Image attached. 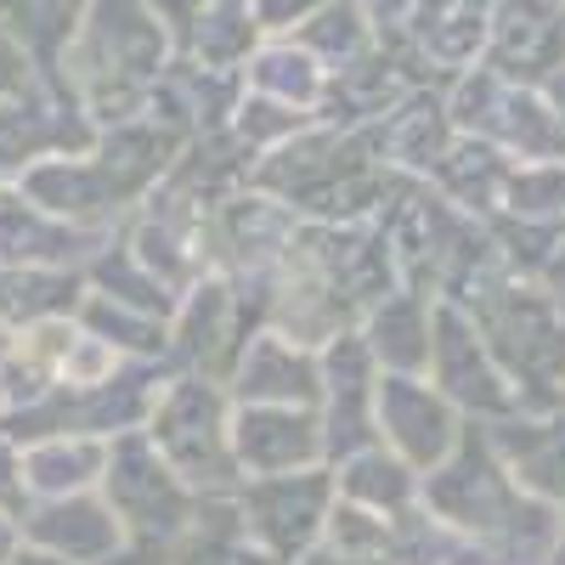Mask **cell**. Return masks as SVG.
Here are the masks:
<instances>
[{
  "label": "cell",
  "instance_id": "6da1fadb",
  "mask_svg": "<svg viewBox=\"0 0 565 565\" xmlns=\"http://www.w3.org/2000/svg\"><path fill=\"white\" fill-rule=\"evenodd\" d=\"M170 40L175 34L164 29V18L148 0H90L57 68L85 114L130 119L136 103L153 97Z\"/></svg>",
  "mask_w": 565,
  "mask_h": 565
},
{
  "label": "cell",
  "instance_id": "7a4b0ae2",
  "mask_svg": "<svg viewBox=\"0 0 565 565\" xmlns=\"http://www.w3.org/2000/svg\"><path fill=\"white\" fill-rule=\"evenodd\" d=\"M148 441L164 452V463L186 487H226L238 452H232V418L221 396L199 380H181L153 402V430Z\"/></svg>",
  "mask_w": 565,
  "mask_h": 565
},
{
  "label": "cell",
  "instance_id": "3957f363",
  "mask_svg": "<svg viewBox=\"0 0 565 565\" xmlns=\"http://www.w3.org/2000/svg\"><path fill=\"white\" fill-rule=\"evenodd\" d=\"M108 503L125 521V532L153 548V543H181L186 521H193V498H186V481L164 463L159 447H148L141 436H125L114 452H108Z\"/></svg>",
  "mask_w": 565,
  "mask_h": 565
},
{
  "label": "cell",
  "instance_id": "277c9868",
  "mask_svg": "<svg viewBox=\"0 0 565 565\" xmlns=\"http://www.w3.org/2000/svg\"><path fill=\"white\" fill-rule=\"evenodd\" d=\"M328 498H334V481H328V469L311 463V469H289V476H255L238 509L255 548L271 565H289L328 532V509H334Z\"/></svg>",
  "mask_w": 565,
  "mask_h": 565
},
{
  "label": "cell",
  "instance_id": "5b68a950",
  "mask_svg": "<svg viewBox=\"0 0 565 565\" xmlns=\"http://www.w3.org/2000/svg\"><path fill=\"white\" fill-rule=\"evenodd\" d=\"M232 452H238V469H249V476H289V469H311L328 452V441L306 407L249 402L232 418Z\"/></svg>",
  "mask_w": 565,
  "mask_h": 565
},
{
  "label": "cell",
  "instance_id": "8992f818",
  "mask_svg": "<svg viewBox=\"0 0 565 565\" xmlns=\"http://www.w3.org/2000/svg\"><path fill=\"white\" fill-rule=\"evenodd\" d=\"M29 85L18 97L0 103V170H29L40 159H63V153H85L97 148V130L79 114V103H23Z\"/></svg>",
  "mask_w": 565,
  "mask_h": 565
},
{
  "label": "cell",
  "instance_id": "52a82bcc",
  "mask_svg": "<svg viewBox=\"0 0 565 565\" xmlns=\"http://www.w3.org/2000/svg\"><path fill=\"white\" fill-rule=\"evenodd\" d=\"M23 537L45 554H57L68 565H103L119 554L125 543V521L114 514V503H97V498H52V503H40L29 509V521H23Z\"/></svg>",
  "mask_w": 565,
  "mask_h": 565
},
{
  "label": "cell",
  "instance_id": "ba28073f",
  "mask_svg": "<svg viewBox=\"0 0 565 565\" xmlns=\"http://www.w3.org/2000/svg\"><path fill=\"white\" fill-rule=\"evenodd\" d=\"M373 380V351L356 345L351 334H334V351H328L322 367V396H328V418H322V441L328 452H345L356 458L367 430H373V413H380V385Z\"/></svg>",
  "mask_w": 565,
  "mask_h": 565
},
{
  "label": "cell",
  "instance_id": "9c48e42d",
  "mask_svg": "<svg viewBox=\"0 0 565 565\" xmlns=\"http://www.w3.org/2000/svg\"><path fill=\"white\" fill-rule=\"evenodd\" d=\"M238 396L244 402H282V407H311L322 396V362L282 340V334H260L244 362H238Z\"/></svg>",
  "mask_w": 565,
  "mask_h": 565
},
{
  "label": "cell",
  "instance_id": "30bf717a",
  "mask_svg": "<svg viewBox=\"0 0 565 565\" xmlns=\"http://www.w3.org/2000/svg\"><path fill=\"white\" fill-rule=\"evenodd\" d=\"M90 0H0V23L18 34L34 68H57Z\"/></svg>",
  "mask_w": 565,
  "mask_h": 565
},
{
  "label": "cell",
  "instance_id": "8fae6325",
  "mask_svg": "<svg viewBox=\"0 0 565 565\" xmlns=\"http://www.w3.org/2000/svg\"><path fill=\"white\" fill-rule=\"evenodd\" d=\"M249 85L260 90V97H277V103L311 114L322 103V90H328V68L306 52L300 40H289V45H266V52L249 57Z\"/></svg>",
  "mask_w": 565,
  "mask_h": 565
},
{
  "label": "cell",
  "instance_id": "7c38bea8",
  "mask_svg": "<svg viewBox=\"0 0 565 565\" xmlns=\"http://www.w3.org/2000/svg\"><path fill=\"white\" fill-rule=\"evenodd\" d=\"M103 469H108V452L97 441H34L23 452V481L40 498L85 492L90 481H103Z\"/></svg>",
  "mask_w": 565,
  "mask_h": 565
},
{
  "label": "cell",
  "instance_id": "4fadbf2b",
  "mask_svg": "<svg viewBox=\"0 0 565 565\" xmlns=\"http://www.w3.org/2000/svg\"><path fill=\"white\" fill-rule=\"evenodd\" d=\"M340 492H345L351 503L373 509V514H385V503L396 509V503L407 498V469H402L396 458H385V447H380V452H356L351 469L340 476Z\"/></svg>",
  "mask_w": 565,
  "mask_h": 565
},
{
  "label": "cell",
  "instance_id": "5bb4252c",
  "mask_svg": "<svg viewBox=\"0 0 565 565\" xmlns=\"http://www.w3.org/2000/svg\"><path fill=\"white\" fill-rule=\"evenodd\" d=\"M317 7H328V0H249V12L260 23V34H282V29H300Z\"/></svg>",
  "mask_w": 565,
  "mask_h": 565
},
{
  "label": "cell",
  "instance_id": "9a60e30c",
  "mask_svg": "<svg viewBox=\"0 0 565 565\" xmlns=\"http://www.w3.org/2000/svg\"><path fill=\"white\" fill-rule=\"evenodd\" d=\"M29 68H34V63H29V52L18 45V34H12L7 23H0V103L18 97L23 85H34V74H29Z\"/></svg>",
  "mask_w": 565,
  "mask_h": 565
},
{
  "label": "cell",
  "instance_id": "2e32d148",
  "mask_svg": "<svg viewBox=\"0 0 565 565\" xmlns=\"http://www.w3.org/2000/svg\"><path fill=\"white\" fill-rule=\"evenodd\" d=\"M23 492H29V481H23V458L12 452V441H0V509H18L23 503Z\"/></svg>",
  "mask_w": 565,
  "mask_h": 565
},
{
  "label": "cell",
  "instance_id": "e0dca14e",
  "mask_svg": "<svg viewBox=\"0 0 565 565\" xmlns=\"http://www.w3.org/2000/svg\"><path fill=\"white\" fill-rule=\"evenodd\" d=\"M148 7L164 18V29H170V34H181V40H186V34H193V23L204 18L210 0H148Z\"/></svg>",
  "mask_w": 565,
  "mask_h": 565
},
{
  "label": "cell",
  "instance_id": "ac0fdd59",
  "mask_svg": "<svg viewBox=\"0 0 565 565\" xmlns=\"http://www.w3.org/2000/svg\"><path fill=\"white\" fill-rule=\"evenodd\" d=\"M356 7H362V12L373 18V29H385V23H391V18H396L402 7H407V0H356Z\"/></svg>",
  "mask_w": 565,
  "mask_h": 565
},
{
  "label": "cell",
  "instance_id": "d6986e66",
  "mask_svg": "<svg viewBox=\"0 0 565 565\" xmlns=\"http://www.w3.org/2000/svg\"><path fill=\"white\" fill-rule=\"evenodd\" d=\"M18 543H23V526H12V514L0 509V565H7V559L18 554Z\"/></svg>",
  "mask_w": 565,
  "mask_h": 565
},
{
  "label": "cell",
  "instance_id": "ffe728a7",
  "mask_svg": "<svg viewBox=\"0 0 565 565\" xmlns=\"http://www.w3.org/2000/svg\"><path fill=\"white\" fill-rule=\"evenodd\" d=\"M7 565H68V559H57V554H45V548H34V554H12Z\"/></svg>",
  "mask_w": 565,
  "mask_h": 565
},
{
  "label": "cell",
  "instance_id": "44dd1931",
  "mask_svg": "<svg viewBox=\"0 0 565 565\" xmlns=\"http://www.w3.org/2000/svg\"><path fill=\"white\" fill-rule=\"evenodd\" d=\"M12 345H18V340H7V328H0V367L12 362Z\"/></svg>",
  "mask_w": 565,
  "mask_h": 565
}]
</instances>
